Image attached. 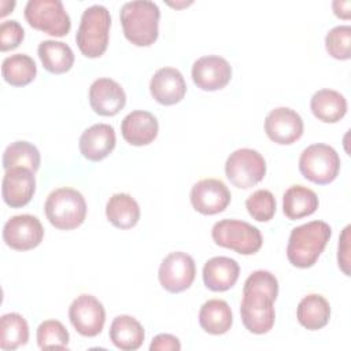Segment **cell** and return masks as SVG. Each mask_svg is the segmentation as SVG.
Returning <instances> with one entry per match:
<instances>
[{"instance_id":"1","label":"cell","mask_w":351,"mask_h":351,"mask_svg":"<svg viewBox=\"0 0 351 351\" xmlns=\"http://www.w3.org/2000/svg\"><path fill=\"white\" fill-rule=\"evenodd\" d=\"M278 295V281L267 270L251 273L243 287L240 315L245 329L255 335L267 333L276 319L274 300Z\"/></svg>"},{"instance_id":"2","label":"cell","mask_w":351,"mask_h":351,"mask_svg":"<svg viewBox=\"0 0 351 351\" xmlns=\"http://www.w3.org/2000/svg\"><path fill=\"white\" fill-rule=\"evenodd\" d=\"M332 236V228L324 221H311L291 230L287 258L295 267H311L325 250Z\"/></svg>"},{"instance_id":"3","label":"cell","mask_w":351,"mask_h":351,"mask_svg":"<svg viewBox=\"0 0 351 351\" xmlns=\"http://www.w3.org/2000/svg\"><path fill=\"white\" fill-rule=\"evenodd\" d=\"M125 37L137 47H149L159 34L160 11L149 0L126 1L119 12Z\"/></svg>"},{"instance_id":"4","label":"cell","mask_w":351,"mask_h":351,"mask_svg":"<svg viewBox=\"0 0 351 351\" xmlns=\"http://www.w3.org/2000/svg\"><path fill=\"white\" fill-rule=\"evenodd\" d=\"M111 26L110 11L101 4H93L84 10L75 34L77 45L86 58L101 56L108 45Z\"/></svg>"},{"instance_id":"5","label":"cell","mask_w":351,"mask_h":351,"mask_svg":"<svg viewBox=\"0 0 351 351\" xmlns=\"http://www.w3.org/2000/svg\"><path fill=\"white\" fill-rule=\"evenodd\" d=\"M47 219L60 230L78 228L86 217V202L74 188H58L52 191L44 204Z\"/></svg>"},{"instance_id":"6","label":"cell","mask_w":351,"mask_h":351,"mask_svg":"<svg viewBox=\"0 0 351 351\" xmlns=\"http://www.w3.org/2000/svg\"><path fill=\"white\" fill-rule=\"evenodd\" d=\"M211 237L219 247L229 248L241 255H252L262 247L263 239L256 226L240 219H221L214 223Z\"/></svg>"},{"instance_id":"7","label":"cell","mask_w":351,"mask_h":351,"mask_svg":"<svg viewBox=\"0 0 351 351\" xmlns=\"http://www.w3.org/2000/svg\"><path fill=\"white\" fill-rule=\"evenodd\" d=\"M299 170L306 180L318 185H326L339 174V154L328 144H311L299 156Z\"/></svg>"},{"instance_id":"8","label":"cell","mask_w":351,"mask_h":351,"mask_svg":"<svg viewBox=\"0 0 351 351\" xmlns=\"http://www.w3.org/2000/svg\"><path fill=\"white\" fill-rule=\"evenodd\" d=\"M27 23L53 37H63L70 32L71 21L60 0H29L25 5Z\"/></svg>"},{"instance_id":"9","label":"cell","mask_w":351,"mask_h":351,"mask_svg":"<svg viewBox=\"0 0 351 351\" xmlns=\"http://www.w3.org/2000/svg\"><path fill=\"white\" fill-rule=\"evenodd\" d=\"M225 174L234 186L248 189L263 180L266 174L265 158L256 149L239 148L228 156Z\"/></svg>"},{"instance_id":"10","label":"cell","mask_w":351,"mask_h":351,"mask_svg":"<svg viewBox=\"0 0 351 351\" xmlns=\"http://www.w3.org/2000/svg\"><path fill=\"white\" fill-rule=\"evenodd\" d=\"M196 276V265L191 255L182 251L170 252L158 270L160 285L170 293H180L188 289Z\"/></svg>"},{"instance_id":"11","label":"cell","mask_w":351,"mask_h":351,"mask_svg":"<svg viewBox=\"0 0 351 351\" xmlns=\"http://www.w3.org/2000/svg\"><path fill=\"white\" fill-rule=\"evenodd\" d=\"M69 318L81 336L95 337L103 330L106 310L103 303L93 295L82 293L71 302L69 307Z\"/></svg>"},{"instance_id":"12","label":"cell","mask_w":351,"mask_h":351,"mask_svg":"<svg viewBox=\"0 0 351 351\" xmlns=\"http://www.w3.org/2000/svg\"><path fill=\"white\" fill-rule=\"evenodd\" d=\"M44 237V228L40 219L30 214L11 217L3 228L4 243L16 251L36 248Z\"/></svg>"},{"instance_id":"13","label":"cell","mask_w":351,"mask_h":351,"mask_svg":"<svg viewBox=\"0 0 351 351\" xmlns=\"http://www.w3.org/2000/svg\"><path fill=\"white\" fill-rule=\"evenodd\" d=\"M191 203L203 215L222 213L230 203V191L218 178H203L193 184L191 189Z\"/></svg>"},{"instance_id":"14","label":"cell","mask_w":351,"mask_h":351,"mask_svg":"<svg viewBox=\"0 0 351 351\" xmlns=\"http://www.w3.org/2000/svg\"><path fill=\"white\" fill-rule=\"evenodd\" d=\"M302 117L289 107H277L265 118V132L267 137L281 145H289L303 134Z\"/></svg>"},{"instance_id":"15","label":"cell","mask_w":351,"mask_h":351,"mask_svg":"<svg viewBox=\"0 0 351 351\" xmlns=\"http://www.w3.org/2000/svg\"><path fill=\"white\" fill-rule=\"evenodd\" d=\"M232 78L229 62L218 55H206L192 64V80L203 90H218L225 88Z\"/></svg>"},{"instance_id":"16","label":"cell","mask_w":351,"mask_h":351,"mask_svg":"<svg viewBox=\"0 0 351 351\" xmlns=\"http://www.w3.org/2000/svg\"><path fill=\"white\" fill-rule=\"evenodd\" d=\"M36 192L34 173L26 167L5 170L1 181V196L7 206L19 208L26 206Z\"/></svg>"},{"instance_id":"17","label":"cell","mask_w":351,"mask_h":351,"mask_svg":"<svg viewBox=\"0 0 351 351\" xmlns=\"http://www.w3.org/2000/svg\"><path fill=\"white\" fill-rule=\"evenodd\" d=\"M89 104L92 110L103 117L117 115L126 104L123 88L111 78H97L89 88Z\"/></svg>"},{"instance_id":"18","label":"cell","mask_w":351,"mask_h":351,"mask_svg":"<svg viewBox=\"0 0 351 351\" xmlns=\"http://www.w3.org/2000/svg\"><path fill=\"white\" fill-rule=\"evenodd\" d=\"M149 92L159 104H177L186 93L184 75L174 67L158 69L149 81Z\"/></svg>"},{"instance_id":"19","label":"cell","mask_w":351,"mask_h":351,"mask_svg":"<svg viewBox=\"0 0 351 351\" xmlns=\"http://www.w3.org/2000/svg\"><path fill=\"white\" fill-rule=\"evenodd\" d=\"M115 143V130L111 125L95 123L82 132L78 147L85 159L99 162L112 152Z\"/></svg>"},{"instance_id":"20","label":"cell","mask_w":351,"mask_h":351,"mask_svg":"<svg viewBox=\"0 0 351 351\" xmlns=\"http://www.w3.org/2000/svg\"><path fill=\"white\" fill-rule=\"evenodd\" d=\"M158 130L159 123L156 117L145 110H134L129 112L121 123L122 137L136 147L151 144L156 138Z\"/></svg>"},{"instance_id":"21","label":"cell","mask_w":351,"mask_h":351,"mask_svg":"<svg viewBox=\"0 0 351 351\" xmlns=\"http://www.w3.org/2000/svg\"><path fill=\"white\" fill-rule=\"evenodd\" d=\"M240 274L237 261L229 256H214L203 266V282L214 292H223L230 289Z\"/></svg>"},{"instance_id":"22","label":"cell","mask_w":351,"mask_h":351,"mask_svg":"<svg viewBox=\"0 0 351 351\" xmlns=\"http://www.w3.org/2000/svg\"><path fill=\"white\" fill-rule=\"evenodd\" d=\"M110 340L123 351H134L144 343L145 332L143 325L132 315H117L110 326Z\"/></svg>"},{"instance_id":"23","label":"cell","mask_w":351,"mask_h":351,"mask_svg":"<svg viewBox=\"0 0 351 351\" xmlns=\"http://www.w3.org/2000/svg\"><path fill=\"white\" fill-rule=\"evenodd\" d=\"M310 108L315 118L326 123L339 122L347 112L346 97L333 89H319L317 90L311 100Z\"/></svg>"},{"instance_id":"24","label":"cell","mask_w":351,"mask_h":351,"mask_svg":"<svg viewBox=\"0 0 351 351\" xmlns=\"http://www.w3.org/2000/svg\"><path fill=\"white\" fill-rule=\"evenodd\" d=\"M296 318L303 328L308 330H318L329 322L330 304L322 295L310 293L299 302Z\"/></svg>"},{"instance_id":"25","label":"cell","mask_w":351,"mask_h":351,"mask_svg":"<svg viewBox=\"0 0 351 351\" xmlns=\"http://www.w3.org/2000/svg\"><path fill=\"white\" fill-rule=\"evenodd\" d=\"M199 324L210 335H223L233 324L230 306L222 299H210L203 303L199 311Z\"/></svg>"},{"instance_id":"26","label":"cell","mask_w":351,"mask_h":351,"mask_svg":"<svg viewBox=\"0 0 351 351\" xmlns=\"http://www.w3.org/2000/svg\"><path fill=\"white\" fill-rule=\"evenodd\" d=\"M318 203L315 192L303 185H292L282 195V211L289 219H300L314 214Z\"/></svg>"},{"instance_id":"27","label":"cell","mask_w":351,"mask_h":351,"mask_svg":"<svg viewBox=\"0 0 351 351\" xmlns=\"http://www.w3.org/2000/svg\"><path fill=\"white\" fill-rule=\"evenodd\" d=\"M37 53L43 67L52 74L66 73L74 64V52L63 41L44 40L38 44Z\"/></svg>"},{"instance_id":"28","label":"cell","mask_w":351,"mask_h":351,"mask_svg":"<svg viewBox=\"0 0 351 351\" xmlns=\"http://www.w3.org/2000/svg\"><path fill=\"white\" fill-rule=\"evenodd\" d=\"M107 219L118 229H130L140 219V206L129 193H115L106 204Z\"/></svg>"},{"instance_id":"29","label":"cell","mask_w":351,"mask_h":351,"mask_svg":"<svg viewBox=\"0 0 351 351\" xmlns=\"http://www.w3.org/2000/svg\"><path fill=\"white\" fill-rule=\"evenodd\" d=\"M1 74L5 82L12 86H25L30 84L37 74V66L33 58L26 53L7 56L1 63Z\"/></svg>"},{"instance_id":"30","label":"cell","mask_w":351,"mask_h":351,"mask_svg":"<svg viewBox=\"0 0 351 351\" xmlns=\"http://www.w3.org/2000/svg\"><path fill=\"white\" fill-rule=\"evenodd\" d=\"M29 340V325L18 313H8L0 318V348L4 351L16 350Z\"/></svg>"},{"instance_id":"31","label":"cell","mask_w":351,"mask_h":351,"mask_svg":"<svg viewBox=\"0 0 351 351\" xmlns=\"http://www.w3.org/2000/svg\"><path fill=\"white\" fill-rule=\"evenodd\" d=\"M3 169L11 167H26L36 173L40 167L41 156L37 147L29 141L19 140L11 143L3 154Z\"/></svg>"},{"instance_id":"32","label":"cell","mask_w":351,"mask_h":351,"mask_svg":"<svg viewBox=\"0 0 351 351\" xmlns=\"http://www.w3.org/2000/svg\"><path fill=\"white\" fill-rule=\"evenodd\" d=\"M37 344L41 350H67L70 335L58 319L43 321L37 328Z\"/></svg>"},{"instance_id":"33","label":"cell","mask_w":351,"mask_h":351,"mask_svg":"<svg viewBox=\"0 0 351 351\" xmlns=\"http://www.w3.org/2000/svg\"><path fill=\"white\" fill-rule=\"evenodd\" d=\"M245 208L255 221L267 222L276 214L274 195L267 189H258L247 197Z\"/></svg>"},{"instance_id":"34","label":"cell","mask_w":351,"mask_h":351,"mask_svg":"<svg viewBox=\"0 0 351 351\" xmlns=\"http://www.w3.org/2000/svg\"><path fill=\"white\" fill-rule=\"evenodd\" d=\"M351 26L340 25L330 29L325 37L328 53L339 60H347L351 56Z\"/></svg>"},{"instance_id":"35","label":"cell","mask_w":351,"mask_h":351,"mask_svg":"<svg viewBox=\"0 0 351 351\" xmlns=\"http://www.w3.org/2000/svg\"><path fill=\"white\" fill-rule=\"evenodd\" d=\"M25 37V30L15 19L4 21L0 25V49L3 52L19 47Z\"/></svg>"},{"instance_id":"36","label":"cell","mask_w":351,"mask_h":351,"mask_svg":"<svg viewBox=\"0 0 351 351\" xmlns=\"http://www.w3.org/2000/svg\"><path fill=\"white\" fill-rule=\"evenodd\" d=\"M350 225L344 228L340 240H339V254H337V262L339 267L343 270L346 276H350Z\"/></svg>"},{"instance_id":"37","label":"cell","mask_w":351,"mask_h":351,"mask_svg":"<svg viewBox=\"0 0 351 351\" xmlns=\"http://www.w3.org/2000/svg\"><path fill=\"white\" fill-rule=\"evenodd\" d=\"M180 350H181V343L178 337L169 333L156 335L149 344V351H180Z\"/></svg>"},{"instance_id":"38","label":"cell","mask_w":351,"mask_h":351,"mask_svg":"<svg viewBox=\"0 0 351 351\" xmlns=\"http://www.w3.org/2000/svg\"><path fill=\"white\" fill-rule=\"evenodd\" d=\"M333 11L337 16L343 18V19H348L350 18V8H351V1L350 0H335L332 3Z\"/></svg>"}]
</instances>
